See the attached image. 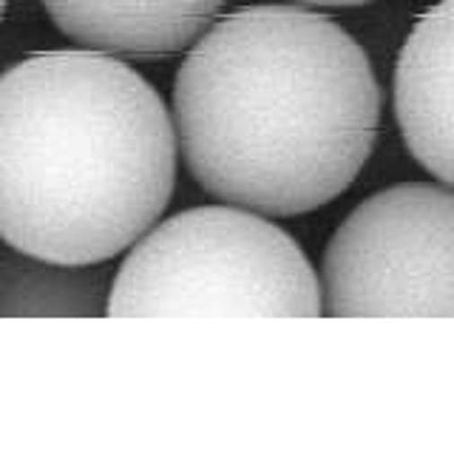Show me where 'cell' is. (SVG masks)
Returning <instances> with one entry per match:
<instances>
[{
    "mask_svg": "<svg viewBox=\"0 0 454 460\" xmlns=\"http://www.w3.org/2000/svg\"><path fill=\"white\" fill-rule=\"evenodd\" d=\"M380 122L366 51L329 17L261 4L222 17L173 83L190 176L265 217L310 214L355 182Z\"/></svg>",
    "mask_w": 454,
    "mask_h": 460,
    "instance_id": "cell-1",
    "label": "cell"
},
{
    "mask_svg": "<svg viewBox=\"0 0 454 460\" xmlns=\"http://www.w3.org/2000/svg\"><path fill=\"white\" fill-rule=\"evenodd\" d=\"M177 126L156 88L94 49L0 75V239L51 264H102L162 217Z\"/></svg>",
    "mask_w": 454,
    "mask_h": 460,
    "instance_id": "cell-2",
    "label": "cell"
},
{
    "mask_svg": "<svg viewBox=\"0 0 454 460\" xmlns=\"http://www.w3.org/2000/svg\"><path fill=\"white\" fill-rule=\"evenodd\" d=\"M106 313L312 318L324 313V298L292 236L265 214L227 202L153 225L119 264Z\"/></svg>",
    "mask_w": 454,
    "mask_h": 460,
    "instance_id": "cell-3",
    "label": "cell"
},
{
    "mask_svg": "<svg viewBox=\"0 0 454 460\" xmlns=\"http://www.w3.org/2000/svg\"><path fill=\"white\" fill-rule=\"evenodd\" d=\"M324 313L454 315V188L400 182L363 199L321 259Z\"/></svg>",
    "mask_w": 454,
    "mask_h": 460,
    "instance_id": "cell-4",
    "label": "cell"
},
{
    "mask_svg": "<svg viewBox=\"0 0 454 460\" xmlns=\"http://www.w3.org/2000/svg\"><path fill=\"white\" fill-rule=\"evenodd\" d=\"M395 119L409 154L454 188V0L421 14L400 49Z\"/></svg>",
    "mask_w": 454,
    "mask_h": 460,
    "instance_id": "cell-5",
    "label": "cell"
},
{
    "mask_svg": "<svg viewBox=\"0 0 454 460\" xmlns=\"http://www.w3.org/2000/svg\"><path fill=\"white\" fill-rule=\"evenodd\" d=\"M65 38L114 58H170L211 29L227 0H40Z\"/></svg>",
    "mask_w": 454,
    "mask_h": 460,
    "instance_id": "cell-6",
    "label": "cell"
},
{
    "mask_svg": "<svg viewBox=\"0 0 454 460\" xmlns=\"http://www.w3.org/2000/svg\"><path fill=\"white\" fill-rule=\"evenodd\" d=\"M97 264L72 268L0 247V315H97L111 285Z\"/></svg>",
    "mask_w": 454,
    "mask_h": 460,
    "instance_id": "cell-7",
    "label": "cell"
},
{
    "mask_svg": "<svg viewBox=\"0 0 454 460\" xmlns=\"http://www.w3.org/2000/svg\"><path fill=\"white\" fill-rule=\"evenodd\" d=\"M299 6H316V9H353V6H366L372 0H292Z\"/></svg>",
    "mask_w": 454,
    "mask_h": 460,
    "instance_id": "cell-8",
    "label": "cell"
},
{
    "mask_svg": "<svg viewBox=\"0 0 454 460\" xmlns=\"http://www.w3.org/2000/svg\"><path fill=\"white\" fill-rule=\"evenodd\" d=\"M6 4L9 0H0V21H4V14H6Z\"/></svg>",
    "mask_w": 454,
    "mask_h": 460,
    "instance_id": "cell-9",
    "label": "cell"
}]
</instances>
